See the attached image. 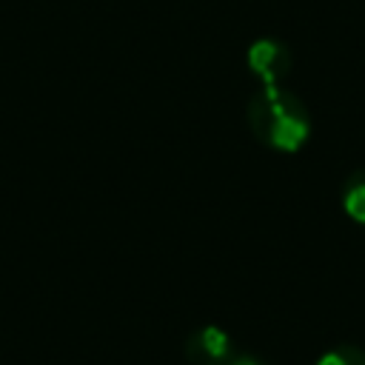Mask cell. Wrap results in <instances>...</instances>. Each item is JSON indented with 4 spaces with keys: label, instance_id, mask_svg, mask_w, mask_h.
Here are the masks:
<instances>
[{
    "label": "cell",
    "instance_id": "obj_1",
    "mask_svg": "<svg viewBox=\"0 0 365 365\" xmlns=\"http://www.w3.org/2000/svg\"><path fill=\"white\" fill-rule=\"evenodd\" d=\"M245 123L251 137L277 154L302 151L314 128L305 100L285 86H259L245 103Z\"/></svg>",
    "mask_w": 365,
    "mask_h": 365
},
{
    "label": "cell",
    "instance_id": "obj_2",
    "mask_svg": "<svg viewBox=\"0 0 365 365\" xmlns=\"http://www.w3.org/2000/svg\"><path fill=\"white\" fill-rule=\"evenodd\" d=\"M291 48L277 37H259L245 48V68L259 86H282L291 74Z\"/></svg>",
    "mask_w": 365,
    "mask_h": 365
},
{
    "label": "cell",
    "instance_id": "obj_3",
    "mask_svg": "<svg viewBox=\"0 0 365 365\" xmlns=\"http://www.w3.org/2000/svg\"><path fill=\"white\" fill-rule=\"evenodd\" d=\"M234 356V339L220 325H200L185 339L188 365H225Z\"/></svg>",
    "mask_w": 365,
    "mask_h": 365
},
{
    "label": "cell",
    "instance_id": "obj_4",
    "mask_svg": "<svg viewBox=\"0 0 365 365\" xmlns=\"http://www.w3.org/2000/svg\"><path fill=\"white\" fill-rule=\"evenodd\" d=\"M339 205L354 225L365 228V168H354L339 188Z\"/></svg>",
    "mask_w": 365,
    "mask_h": 365
},
{
    "label": "cell",
    "instance_id": "obj_5",
    "mask_svg": "<svg viewBox=\"0 0 365 365\" xmlns=\"http://www.w3.org/2000/svg\"><path fill=\"white\" fill-rule=\"evenodd\" d=\"M314 365H365V351L354 342H339L322 351Z\"/></svg>",
    "mask_w": 365,
    "mask_h": 365
},
{
    "label": "cell",
    "instance_id": "obj_6",
    "mask_svg": "<svg viewBox=\"0 0 365 365\" xmlns=\"http://www.w3.org/2000/svg\"><path fill=\"white\" fill-rule=\"evenodd\" d=\"M225 365H262V362H259L254 354H234Z\"/></svg>",
    "mask_w": 365,
    "mask_h": 365
}]
</instances>
